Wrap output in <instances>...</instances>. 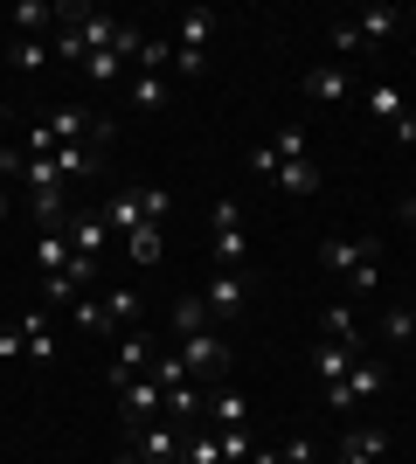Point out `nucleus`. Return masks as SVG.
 I'll use <instances>...</instances> for the list:
<instances>
[{"label": "nucleus", "instance_id": "bb28decb", "mask_svg": "<svg viewBox=\"0 0 416 464\" xmlns=\"http://www.w3.org/2000/svg\"><path fill=\"white\" fill-rule=\"evenodd\" d=\"M70 312H77V326L91 333V340H111V333H119V326H111V312H104V298H77Z\"/></svg>", "mask_w": 416, "mask_h": 464}, {"label": "nucleus", "instance_id": "9d476101", "mask_svg": "<svg viewBox=\"0 0 416 464\" xmlns=\"http://www.w3.org/2000/svg\"><path fill=\"white\" fill-rule=\"evenodd\" d=\"M201 298H208V319H237L250 305V271H216Z\"/></svg>", "mask_w": 416, "mask_h": 464}, {"label": "nucleus", "instance_id": "2eb2a0df", "mask_svg": "<svg viewBox=\"0 0 416 464\" xmlns=\"http://www.w3.org/2000/svg\"><path fill=\"white\" fill-rule=\"evenodd\" d=\"M63 236H70V250H77V256H104V243H111L104 215H70V222H63Z\"/></svg>", "mask_w": 416, "mask_h": 464}, {"label": "nucleus", "instance_id": "393cba45", "mask_svg": "<svg viewBox=\"0 0 416 464\" xmlns=\"http://www.w3.org/2000/svg\"><path fill=\"white\" fill-rule=\"evenodd\" d=\"M319 326H326V340H334V347H354V353H361V326H354V305H340V298H334Z\"/></svg>", "mask_w": 416, "mask_h": 464}, {"label": "nucleus", "instance_id": "39448f33", "mask_svg": "<svg viewBox=\"0 0 416 464\" xmlns=\"http://www.w3.org/2000/svg\"><path fill=\"white\" fill-rule=\"evenodd\" d=\"M368 118H375L396 146H416V111H410V97H402V83H375V91H368Z\"/></svg>", "mask_w": 416, "mask_h": 464}, {"label": "nucleus", "instance_id": "4c0bfd02", "mask_svg": "<svg viewBox=\"0 0 416 464\" xmlns=\"http://www.w3.org/2000/svg\"><path fill=\"white\" fill-rule=\"evenodd\" d=\"M402 222H410V229H416V194H410V201H402Z\"/></svg>", "mask_w": 416, "mask_h": 464}, {"label": "nucleus", "instance_id": "1a4fd4ad", "mask_svg": "<svg viewBox=\"0 0 416 464\" xmlns=\"http://www.w3.org/2000/svg\"><path fill=\"white\" fill-rule=\"evenodd\" d=\"M146 368H153V340H146L139 326H125V333H119V347H111V374H104V382L125 388L132 374H146Z\"/></svg>", "mask_w": 416, "mask_h": 464}, {"label": "nucleus", "instance_id": "f257e3e1", "mask_svg": "<svg viewBox=\"0 0 416 464\" xmlns=\"http://www.w3.org/2000/svg\"><path fill=\"white\" fill-rule=\"evenodd\" d=\"M319 264H326L347 291H375V277H382V243H368V236H334V243H319Z\"/></svg>", "mask_w": 416, "mask_h": 464}, {"label": "nucleus", "instance_id": "ea45409f", "mask_svg": "<svg viewBox=\"0 0 416 464\" xmlns=\"http://www.w3.org/2000/svg\"><path fill=\"white\" fill-rule=\"evenodd\" d=\"M250 464H277V450H257V458H250Z\"/></svg>", "mask_w": 416, "mask_h": 464}, {"label": "nucleus", "instance_id": "a211bd4d", "mask_svg": "<svg viewBox=\"0 0 416 464\" xmlns=\"http://www.w3.org/2000/svg\"><path fill=\"white\" fill-rule=\"evenodd\" d=\"M125 256H132L139 271H146V264H160V256H167V229H160V222H139V229L125 236Z\"/></svg>", "mask_w": 416, "mask_h": 464}, {"label": "nucleus", "instance_id": "20e7f679", "mask_svg": "<svg viewBox=\"0 0 416 464\" xmlns=\"http://www.w3.org/2000/svg\"><path fill=\"white\" fill-rule=\"evenodd\" d=\"M250 174L271 180V188H285V194H313L319 188V160H277L271 146H257V153H250Z\"/></svg>", "mask_w": 416, "mask_h": 464}, {"label": "nucleus", "instance_id": "58836bf2", "mask_svg": "<svg viewBox=\"0 0 416 464\" xmlns=\"http://www.w3.org/2000/svg\"><path fill=\"white\" fill-rule=\"evenodd\" d=\"M111 464H146V458H139V450H119V458H111Z\"/></svg>", "mask_w": 416, "mask_h": 464}, {"label": "nucleus", "instance_id": "f8f14e48", "mask_svg": "<svg viewBox=\"0 0 416 464\" xmlns=\"http://www.w3.org/2000/svg\"><path fill=\"white\" fill-rule=\"evenodd\" d=\"M298 91L313 97V104H347V97H354V70H347V63H319V70H305Z\"/></svg>", "mask_w": 416, "mask_h": 464}, {"label": "nucleus", "instance_id": "6e6552de", "mask_svg": "<svg viewBox=\"0 0 416 464\" xmlns=\"http://www.w3.org/2000/svg\"><path fill=\"white\" fill-rule=\"evenodd\" d=\"M111 395H119V402H125V423H160V416H167V388H160L153 382V368H146V374H132V382H125V388H111Z\"/></svg>", "mask_w": 416, "mask_h": 464}, {"label": "nucleus", "instance_id": "cd10ccee", "mask_svg": "<svg viewBox=\"0 0 416 464\" xmlns=\"http://www.w3.org/2000/svg\"><path fill=\"white\" fill-rule=\"evenodd\" d=\"M396 21H402V7H368L354 28H361V42H389V35H396Z\"/></svg>", "mask_w": 416, "mask_h": 464}, {"label": "nucleus", "instance_id": "4468645a", "mask_svg": "<svg viewBox=\"0 0 416 464\" xmlns=\"http://www.w3.org/2000/svg\"><path fill=\"white\" fill-rule=\"evenodd\" d=\"M208 35H216V14H208V7H188V14L174 21V49H188V56H208Z\"/></svg>", "mask_w": 416, "mask_h": 464}, {"label": "nucleus", "instance_id": "412c9836", "mask_svg": "<svg viewBox=\"0 0 416 464\" xmlns=\"http://www.w3.org/2000/svg\"><path fill=\"white\" fill-rule=\"evenodd\" d=\"M354 361H361L354 347H334V340H319V353H313V374H319L326 388H334V382H347V368H354Z\"/></svg>", "mask_w": 416, "mask_h": 464}, {"label": "nucleus", "instance_id": "4be33fe9", "mask_svg": "<svg viewBox=\"0 0 416 464\" xmlns=\"http://www.w3.org/2000/svg\"><path fill=\"white\" fill-rule=\"evenodd\" d=\"M49 56H56V49H49V35H15V42H7V63H15V70H28V77H35Z\"/></svg>", "mask_w": 416, "mask_h": 464}, {"label": "nucleus", "instance_id": "c9c22d12", "mask_svg": "<svg viewBox=\"0 0 416 464\" xmlns=\"http://www.w3.org/2000/svg\"><path fill=\"white\" fill-rule=\"evenodd\" d=\"M277 464H313V437H292V444L277 450Z\"/></svg>", "mask_w": 416, "mask_h": 464}, {"label": "nucleus", "instance_id": "a878e982", "mask_svg": "<svg viewBox=\"0 0 416 464\" xmlns=\"http://www.w3.org/2000/svg\"><path fill=\"white\" fill-rule=\"evenodd\" d=\"M382 340H389V347H410V340H416V298L382 312Z\"/></svg>", "mask_w": 416, "mask_h": 464}, {"label": "nucleus", "instance_id": "2f4dec72", "mask_svg": "<svg viewBox=\"0 0 416 464\" xmlns=\"http://www.w3.org/2000/svg\"><path fill=\"white\" fill-rule=\"evenodd\" d=\"M216 437H222V464H250V458H257L250 430H216Z\"/></svg>", "mask_w": 416, "mask_h": 464}, {"label": "nucleus", "instance_id": "f03ea898", "mask_svg": "<svg viewBox=\"0 0 416 464\" xmlns=\"http://www.w3.org/2000/svg\"><path fill=\"white\" fill-rule=\"evenodd\" d=\"M167 208H174V194H167V188H119L111 201H104V229L132 236L139 222H167Z\"/></svg>", "mask_w": 416, "mask_h": 464}, {"label": "nucleus", "instance_id": "9b49d317", "mask_svg": "<svg viewBox=\"0 0 416 464\" xmlns=\"http://www.w3.org/2000/svg\"><path fill=\"white\" fill-rule=\"evenodd\" d=\"M132 450L146 464H180V450H188V437H180L174 423H139L132 430Z\"/></svg>", "mask_w": 416, "mask_h": 464}, {"label": "nucleus", "instance_id": "a19ab883", "mask_svg": "<svg viewBox=\"0 0 416 464\" xmlns=\"http://www.w3.org/2000/svg\"><path fill=\"white\" fill-rule=\"evenodd\" d=\"M7 208H15V201H7V188H0V222H7Z\"/></svg>", "mask_w": 416, "mask_h": 464}, {"label": "nucleus", "instance_id": "7c9ffc66", "mask_svg": "<svg viewBox=\"0 0 416 464\" xmlns=\"http://www.w3.org/2000/svg\"><path fill=\"white\" fill-rule=\"evenodd\" d=\"M264 146H271L277 160H313V146H305V125H285V132L264 139Z\"/></svg>", "mask_w": 416, "mask_h": 464}, {"label": "nucleus", "instance_id": "e433bc0d", "mask_svg": "<svg viewBox=\"0 0 416 464\" xmlns=\"http://www.w3.org/2000/svg\"><path fill=\"white\" fill-rule=\"evenodd\" d=\"M0 361H21V326H7V333H0Z\"/></svg>", "mask_w": 416, "mask_h": 464}, {"label": "nucleus", "instance_id": "473e14b6", "mask_svg": "<svg viewBox=\"0 0 416 464\" xmlns=\"http://www.w3.org/2000/svg\"><path fill=\"white\" fill-rule=\"evenodd\" d=\"M83 77H98V83H119V77H125V56H119V49H98V56L83 63Z\"/></svg>", "mask_w": 416, "mask_h": 464}, {"label": "nucleus", "instance_id": "7ed1b4c3", "mask_svg": "<svg viewBox=\"0 0 416 464\" xmlns=\"http://www.w3.org/2000/svg\"><path fill=\"white\" fill-rule=\"evenodd\" d=\"M208 222H216V236H208V256H216V271H243V264H250V236H243V208H237V194H222Z\"/></svg>", "mask_w": 416, "mask_h": 464}, {"label": "nucleus", "instance_id": "f3484780", "mask_svg": "<svg viewBox=\"0 0 416 464\" xmlns=\"http://www.w3.org/2000/svg\"><path fill=\"white\" fill-rule=\"evenodd\" d=\"M15 326H21V361H42V368H49V361H56V333H49V319L28 312V319H15Z\"/></svg>", "mask_w": 416, "mask_h": 464}, {"label": "nucleus", "instance_id": "c756f323", "mask_svg": "<svg viewBox=\"0 0 416 464\" xmlns=\"http://www.w3.org/2000/svg\"><path fill=\"white\" fill-rule=\"evenodd\" d=\"M180 464H222V437H216V430H188V450H180Z\"/></svg>", "mask_w": 416, "mask_h": 464}, {"label": "nucleus", "instance_id": "0eeeda50", "mask_svg": "<svg viewBox=\"0 0 416 464\" xmlns=\"http://www.w3.org/2000/svg\"><path fill=\"white\" fill-rule=\"evenodd\" d=\"M382 388H389V368L361 353L354 368H347V382H334V388H326V409H354V402H368V395H382Z\"/></svg>", "mask_w": 416, "mask_h": 464}, {"label": "nucleus", "instance_id": "dca6fc26", "mask_svg": "<svg viewBox=\"0 0 416 464\" xmlns=\"http://www.w3.org/2000/svg\"><path fill=\"white\" fill-rule=\"evenodd\" d=\"M389 458V430H347L340 437V464H382Z\"/></svg>", "mask_w": 416, "mask_h": 464}, {"label": "nucleus", "instance_id": "aec40b11", "mask_svg": "<svg viewBox=\"0 0 416 464\" xmlns=\"http://www.w3.org/2000/svg\"><path fill=\"white\" fill-rule=\"evenodd\" d=\"M49 21H63V7H49V0H21V7H7V28H15V35H42Z\"/></svg>", "mask_w": 416, "mask_h": 464}, {"label": "nucleus", "instance_id": "423d86ee", "mask_svg": "<svg viewBox=\"0 0 416 464\" xmlns=\"http://www.w3.org/2000/svg\"><path fill=\"white\" fill-rule=\"evenodd\" d=\"M174 361L208 388L222 368H229V340H222V333H195V340H180V347H174Z\"/></svg>", "mask_w": 416, "mask_h": 464}, {"label": "nucleus", "instance_id": "72a5a7b5", "mask_svg": "<svg viewBox=\"0 0 416 464\" xmlns=\"http://www.w3.org/2000/svg\"><path fill=\"white\" fill-rule=\"evenodd\" d=\"M104 312H111V326H132V319H139V291H104Z\"/></svg>", "mask_w": 416, "mask_h": 464}, {"label": "nucleus", "instance_id": "5701e85b", "mask_svg": "<svg viewBox=\"0 0 416 464\" xmlns=\"http://www.w3.org/2000/svg\"><path fill=\"white\" fill-rule=\"evenodd\" d=\"M167 97H174V83L160 77V70H139L132 77V104L139 111H167Z\"/></svg>", "mask_w": 416, "mask_h": 464}, {"label": "nucleus", "instance_id": "f704fd0d", "mask_svg": "<svg viewBox=\"0 0 416 464\" xmlns=\"http://www.w3.org/2000/svg\"><path fill=\"white\" fill-rule=\"evenodd\" d=\"M334 49H340V56H354V49H361V28H354V21H334Z\"/></svg>", "mask_w": 416, "mask_h": 464}, {"label": "nucleus", "instance_id": "b1692460", "mask_svg": "<svg viewBox=\"0 0 416 464\" xmlns=\"http://www.w3.org/2000/svg\"><path fill=\"white\" fill-rule=\"evenodd\" d=\"M195 333H208V298H174V340H195Z\"/></svg>", "mask_w": 416, "mask_h": 464}, {"label": "nucleus", "instance_id": "ddd939ff", "mask_svg": "<svg viewBox=\"0 0 416 464\" xmlns=\"http://www.w3.org/2000/svg\"><path fill=\"white\" fill-rule=\"evenodd\" d=\"M56 174H63V188H77V180H91V174H104V146H56Z\"/></svg>", "mask_w": 416, "mask_h": 464}, {"label": "nucleus", "instance_id": "6ab92c4d", "mask_svg": "<svg viewBox=\"0 0 416 464\" xmlns=\"http://www.w3.org/2000/svg\"><path fill=\"white\" fill-rule=\"evenodd\" d=\"M250 423V402H243L237 388H216L208 395V430H243Z\"/></svg>", "mask_w": 416, "mask_h": 464}, {"label": "nucleus", "instance_id": "c85d7f7f", "mask_svg": "<svg viewBox=\"0 0 416 464\" xmlns=\"http://www.w3.org/2000/svg\"><path fill=\"white\" fill-rule=\"evenodd\" d=\"M70 256H77V250H70V236H63V229H42V243H35V264H42V271H63Z\"/></svg>", "mask_w": 416, "mask_h": 464}]
</instances>
